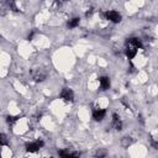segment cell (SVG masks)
<instances>
[{
  "mask_svg": "<svg viewBox=\"0 0 158 158\" xmlns=\"http://www.w3.org/2000/svg\"><path fill=\"white\" fill-rule=\"evenodd\" d=\"M142 47V43H141V40L137 38V37H131V38H127L126 41V47H125V52H126V56L128 59H132L136 54H137V51Z\"/></svg>",
  "mask_w": 158,
  "mask_h": 158,
  "instance_id": "1",
  "label": "cell"
},
{
  "mask_svg": "<svg viewBox=\"0 0 158 158\" xmlns=\"http://www.w3.org/2000/svg\"><path fill=\"white\" fill-rule=\"evenodd\" d=\"M105 17H106L109 21L114 22V23H117V22L121 21V15H120L117 11H115V10H109V11H106V12H105Z\"/></svg>",
  "mask_w": 158,
  "mask_h": 158,
  "instance_id": "2",
  "label": "cell"
},
{
  "mask_svg": "<svg viewBox=\"0 0 158 158\" xmlns=\"http://www.w3.org/2000/svg\"><path fill=\"white\" fill-rule=\"evenodd\" d=\"M60 98L64 100V101H68V102H72L74 100V93L72 89L69 88H64L62 91H60Z\"/></svg>",
  "mask_w": 158,
  "mask_h": 158,
  "instance_id": "3",
  "label": "cell"
},
{
  "mask_svg": "<svg viewBox=\"0 0 158 158\" xmlns=\"http://www.w3.org/2000/svg\"><path fill=\"white\" fill-rule=\"evenodd\" d=\"M43 146V141H33L26 143V151L27 152H36Z\"/></svg>",
  "mask_w": 158,
  "mask_h": 158,
  "instance_id": "4",
  "label": "cell"
},
{
  "mask_svg": "<svg viewBox=\"0 0 158 158\" xmlns=\"http://www.w3.org/2000/svg\"><path fill=\"white\" fill-rule=\"evenodd\" d=\"M111 125H112V127H114L116 131H121V130H122V126H123L122 120H121V117H120L116 112L112 114V121H111Z\"/></svg>",
  "mask_w": 158,
  "mask_h": 158,
  "instance_id": "5",
  "label": "cell"
},
{
  "mask_svg": "<svg viewBox=\"0 0 158 158\" xmlns=\"http://www.w3.org/2000/svg\"><path fill=\"white\" fill-rule=\"evenodd\" d=\"M106 115L105 109H100V107H94L93 109V118L95 121H101Z\"/></svg>",
  "mask_w": 158,
  "mask_h": 158,
  "instance_id": "6",
  "label": "cell"
},
{
  "mask_svg": "<svg viewBox=\"0 0 158 158\" xmlns=\"http://www.w3.org/2000/svg\"><path fill=\"white\" fill-rule=\"evenodd\" d=\"M32 78L36 81H43L47 78V74L42 70H35V72H32Z\"/></svg>",
  "mask_w": 158,
  "mask_h": 158,
  "instance_id": "7",
  "label": "cell"
},
{
  "mask_svg": "<svg viewBox=\"0 0 158 158\" xmlns=\"http://www.w3.org/2000/svg\"><path fill=\"white\" fill-rule=\"evenodd\" d=\"M99 84L101 90H107L110 88V79L107 77H101L99 78Z\"/></svg>",
  "mask_w": 158,
  "mask_h": 158,
  "instance_id": "8",
  "label": "cell"
},
{
  "mask_svg": "<svg viewBox=\"0 0 158 158\" xmlns=\"http://www.w3.org/2000/svg\"><path fill=\"white\" fill-rule=\"evenodd\" d=\"M58 154L60 157H65V158H69V157H79L80 156L79 152H69V151H59Z\"/></svg>",
  "mask_w": 158,
  "mask_h": 158,
  "instance_id": "9",
  "label": "cell"
},
{
  "mask_svg": "<svg viewBox=\"0 0 158 158\" xmlns=\"http://www.w3.org/2000/svg\"><path fill=\"white\" fill-rule=\"evenodd\" d=\"M79 17H74V19H72V20H69V22H68V27H70V28H74V27H77L78 25H79Z\"/></svg>",
  "mask_w": 158,
  "mask_h": 158,
  "instance_id": "10",
  "label": "cell"
},
{
  "mask_svg": "<svg viewBox=\"0 0 158 158\" xmlns=\"http://www.w3.org/2000/svg\"><path fill=\"white\" fill-rule=\"evenodd\" d=\"M131 143H132L131 137H123V138H122V141H121V144H122L123 147H128Z\"/></svg>",
  "mask_w": 158,
  "mask_h": 158,
  "instance_id": "11",
  "label": "cell"
},
{
  "mask_svg": "<svg viewBox=\"0 0 158 158\" xmlns=\"http://www.w3.org/2000/svg\"><path fill=\"white\" fill-rule=\"evenodd\" d=\"M151 144H152L156 149H158V138H156V137L151 136Z\"/></svg>",
  "mask_w": 158,
  "mask_h": 158,
  "instance_id": "12",
  "label": "cell"
},
{
  "mask_svg": "<svg viewBox=\"0 0 158 158\" xmlns=\"http://www.w3.org/2000/svg\"><path fill=\"white\" fill-rule=\"evenodd\" d=\"M17 118H19V117H14V116H9V117H7V122H9V123H14L15 121H17Z\"/></svg>",
  "mask_w": 158,
  "mask_h": 158,
  "instance_id": "13",
  "label": "cell"
},
{
  "mask_svg": "<svg viewBox=\"0 0 158 158\" xmlns=\"http://www.w3.org/2000/svg\"><path fill=\"white\" fill-rule=\"evenodd\" d=\"M96 156L98 157H104V156H106V152L105 151H98L96 152Z\"/></svg>",
  "mask_w": 158,
  "mask_h": 158,
  "instance_id": "14",
  "label": "cell"
},
{
  "mask_svg": "<svg viewBox=\"0 0 158 158\" xmlns=\"http://www.w3.org/2000/svg\"><path fill=\"white\" fill-rule=\"evenodd\" d=\"M1 144L5 146L6 144V139H5V135H1Z\"/></svg>",
  "mask_w": 158,
  "mask_h": 158,
  "instance_id": "15",
  "label": "cell"
},
{
  "mask_svg": "<svg viewBox=\"0 0 158 158\" xmlns=\"http://www.w3.org/2000/svg\"><path fill=\"white\" fill-rule=\"evenodd\" d=\"M58 2H63V1H65V0H57Z\"/></svg>",
  "mask_w": 158,
  "mask_h": 158,
  "instance_id": "16",
  "label": "cell"
}]
</instances>
